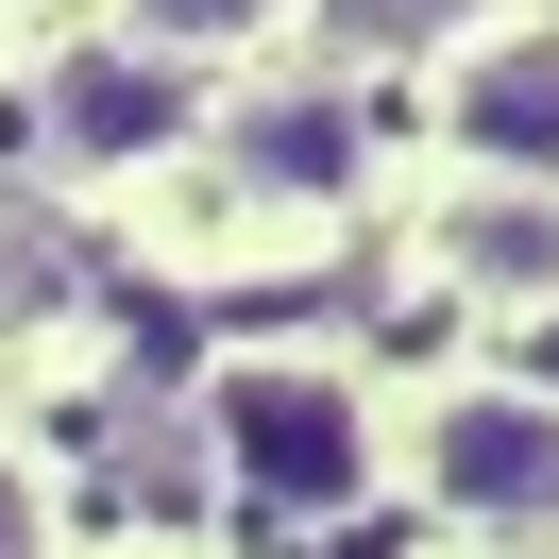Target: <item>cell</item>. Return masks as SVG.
<instances>
[{"label":"cell","mask_w":559,"mask_h":559,"mask_svg":"<svg viewBox=\"0 0 559 559\" xmlns=\"http://www.w3.org/2000/svg\"><path fill=\"white\" fill-rule=\"evenodd\" d=\"M221 457H238L272 509H356V475H373V424H356L340 373H306V356H254V373H221Z\"/></svg>","instance_id":"cell-1"},{"label":"cell","mask_w":559,"mask_h":559,"mask_svg":"<svg viewBox=\"0 0 559 559\" xmlns=\"http://www.w3.org/2000/svg\"><path fill=\"white\" fill-rule=\"evenodd\" d=\"M424 475H441V509L559 543V407L543 390H457V407L424 424Z\"/></svg>","instance_id":"cell-2"},{"label":"cell","mask_w":559,"mask_h":559,"mask_svg":"<svg viewBox=\"0 0 559 559\" xmlns=\"http://www.w3.org/2000/svg\"><path fill=\"white\" fill-rule=\"evenodd\" d=\"M441 119H457V153H475V170L559 187V17H525V35H475V51L441 69Z\"/></svg>","instance_id":"cell-3"},{"label":"cell","mask_w":559,"mask_h":559,"mask_svg":"<svg viewBox=\"0 0 559 559\" xmlns=\"http://www.w3.org/2000/svg\"><path fill=\"white\" fill-rule=\"evenodd\" d=\"M51 136H69L85 170H103V153H170L187 136V69L170 51H69V69H51Z\"/></svg>","instance_id":"cell-4"},{"label":"cell","mask_w":559,"mask_h":559,"mask_svg":"<svg viewBox=\"0 0 559 559\" xmlns=\"http://www.w3.org/2000/svg\"><path fill=\"white\" fill-rule=\"evenodd\" d=\"M340 103H272V119H238V170H272V187H340Z\"/></svg>","instance_id":"cell-5"},{"label":"cell","mask_w":559,"mask_h":559,"mask_svg":"<svg viewBox=\"0 0 559 559\" xmlns=\"http://www.w3.org/2000/svg\"><path fill=\"white\" fill-rule=\"evenodd\" d=\"M457 272H475V288H559V221H543V204H525V221H509V204L457 221Z\"/></svg>","instance_id":"cell-6"},{"label":"cell","mask_w":559,"mask_h":559,"mask_svg":"<svg viewBox=\"0 0 559 559\" xmlns=\"http://www.w3.org/2000/svg\"><path fill=\"white\" fill-rule=\"evenodd\" d=\"M272 0H136V51H204V35H254Z\"/></svg>","instance_id":"cell-7"},{"label":"cell","mask_w":559,"mask_h":559,"mask_svg":"<svg viewBox=\"0 0 559 559\" xmlns=\"http://www.w3.org/2000/svg\"><path fill=\"white\" fill-rule=\"evenodd\" d=\"M0 559H51V509H35V475L0 457Z\"/></svg>","instance_id":"cell-8"}]
</instances>
